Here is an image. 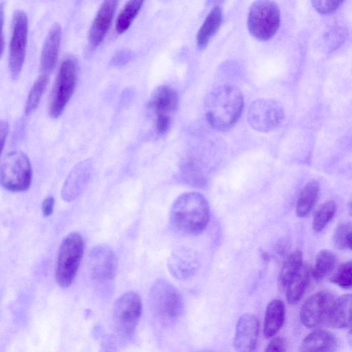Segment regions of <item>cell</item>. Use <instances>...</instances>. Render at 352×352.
Returning <instances> with one entry per match:
<instances>
[{"instance_id":"cell-1","label":"cell","mask_w":352,"mask_h":352,"mask_svg":"<svg viewBox=\"0 0 352 352\" xmlns=\"http://www.w3.org/2000/svg\"><path fill=\"white\" fill-rule=\"evenodd\" d=\"M241 91L233 85H222L213 89L205 103L206 118L218 131L231 128L240 118L243 109Z\"/></svg>"},{"instance_id":"cell-2","label":"cell","mask_w":352,"mask_h":352,"mask_svg":"<svg viewBox=\"0 0 352 352\" xmlns=\"http://www.w3.org/2000/svg\"><path fill=\"white\" fill-rule=\"evenodd\" d=\"M210 207L206 197L198 192H187L174 201L170 221L174 228L190 234L201 233L210 220Z\"/></svg>"},{"instance_id":"cell-3","label":"cell","mask_w":352,"mask_h":352,"mask_svg":"<svg viewBox=\"0 0 352 352\" xmlns=\"http://www.w3.org/2000/svg\"><path fill=\"white\" fill-rule=\"evenodd\" d=\"M149 304L154 316L164 324H170L177 320L184 310L181 294L165 279H158L151 287Z\"/></svg>"},{"instance_id":"cell-4","label":"cell","mask_w":352,"mask_h":352,"mask_svg":"<svg viewBox=\"0 0 352 352\" xmlns=\"http://www.w3.org/2000/svg\"><path fill=\"white\" fill-rule=\"evenodd\" d=\"M82 236L73 232L62 241L56 263L55 276L59 286L67 287L75 280L84 252Z\"/></svg>"},{"instance_id":"cell-5","label":"cell","mask_w":352,"mask_h":352,"mask_svg":"<svg viewBox=\"0 0 352 352\" xmlns=\"http://www.w3.org/2000/svg\"><path fill=\"white\" fill-rule=\"evenodd\" d=\"M280 23V10L275 2L260 0L252 4L248 16V28L255 38L270 39L278 31Z\"/></svg>"},{"instance_id":"cell-6","label":"cell","mask_w":352,"mask_h":352,"mask_svg":"<svg viewBox=\"0 0 352 352\" xmlns=\"http://www.w3.org/2000/svg\"><path fill=\"white\" fill-rule=\"evenodd\" d=\"M78 63L72 55L65 56L56 76L49 112L52 118H58L70 100L76 84Z\"/></svg>"},{"instance_id":"cell-7","label":"cell","mask_w":352,"mask_h":352,"mask_svg":"<svg viewBox=\"0 0 352 352\" xmlns=\"http://www.w3.org/2000/svg\"><path fill=\"white\" fill-rule=\"evenodd\" d=\"M1 183L12 192L27 190L32 182V170L30 162L23 152L8 153L1 164Z\"/></svg>"},{"instance_id":"cell-8","label":"cell","mask_w":352,"mask_h":352,"mask_svg":"<svg viewBox=\"0 0 352 352\" xmlns=\"http://www.w3.org/2000/svg\"><path fill=\"white\" fill-rule=\"evenodd\" d=\"M142 300L134 292L123 294L115 302L112 320L115 331L121 337L131 338L139 323L142 315Z\"/></svg>"},{"instance_id":"cell-9","label":"cell","mask_w":352,"mask_h":352,"mask_svg":"<svg viewBox=\"0 0 352 352\" xmlns=\"http://www.w3.org/2000/svg\"><path fill=\"white\" fill-rule=\"evenodd\" d=\"M28 41V18L21 10L12 16V35L9 47V70L13 79L20 75L23 65Z\"/></svg>"},{"instance_id":"cell-10","label":"cell","mask_w":352,"mask_h":352,"mask_svg":"<svg viewBox=\"0 0 352 352\" xmlns=\"http://www.w3.org/2000/svg\"><path fill=\"white\" fill-rule=\"evenodd\" d=\"M282 105L272 99H258L250 105L248 120L250 125L259 132H269L280 125L284 118Z\"/></svg>"},{"instance_id":"cell-11","label":"cell","mask_w":352,"mask_h":352,"mask_svg":"<svg viewBox=\"0 0 352 352\" xmlns=\"http://www.w3.org/2000/svg\"><path fill=\"white\" fill-rule=\"evenodd\" d=\"M334 301L333 294L327 290L312 294L301 307V322L307 328H314L327 323Z\"/></svg>"},{"instance_id":"cell-12","label":"cell","mask_w":352,"mask_h":352,"mask_svg":"<svg viewBox=\"0 0 352 352\" xmlns=\"http://www.w3.org/2000/svg\"><path fill=\"white\" fill-rule=\"evenodd\" d=\"M89 269L92 277L98 281L112 280L117 269V258L113 251L107 245L96 246L90 254Z\"/></svg>"},{"instance_id":"cell-13","label":"cell","mask_w":352,"mask_h":352,"mask_svg":"<svg viewBox=\"0 0 352 352\" xmlns=\"http://www.w3.org/2000/svg\"><path fill=\"white\" fill-rule=\"evenodd\" d=\"M259 335V322L255 315L242 314L236 323L233 340L236 352H254Z\"/></svg>"},{"instance_id":"cell-14","label":"cell","mask_w":352,"mask_h":352,"mask_svg":"<svg viewBox=\"0 0 352 352\" xmlns=\"http://www.w3.org/2000/svg\"><path fill=\"white\" fill-rule=\"evenodd\" d=\"M91 164L89 161L78 164L65 181L61 190L63 199L70 201L78 197L87 186L91 175Z\"/></svg>"},{"instance_id":"cell-15","label":"cell","mask_w":352,"mask_h":352,"mask_svg":"<svg viewBox=\"0 0 352 352\" xmlns=\"http://www.w3.org/2000/svg\"><path fill=\"white\" fill-rule=\"evenodd\" d=\"M118 2L105 1L101 4L89 32V41L92 47H96L103 41L111 23Z\"/></svg>"},{"instance_id":"cell-16","label":"cell","mask_w":352,"mask_h":352,"mask_svg":"<svg viewBox=\"0 0 352 352\" xmlns=\"http://www.w3.org/2000/svg\"><path fill=\"white\" fill-rule=\"evenodd\" d=\"M61 28L54 23L50 28L41 54V67L43 74H47L54 69L60 47Z\"/></svg>"},{"instance_id":"cell-17","label":"cell","mask_w":352,"mask_h":352,"mask_svg":"<svg viewBox=\"0 0 352 352\" xmlns=\"http://www.w3.org/2000/svg\"><path fill=\"white\" fill-rule=\"evenodd\" d=\"M177 91L167 85L157 87L152 94L148 107L157 116H169L177 107Z\"/></svg>"},{"instance_id":"cell-18","label":"cell","mask_w":352,"mask_h":352,"mask_svg":"<svg viewBox=\"0 0 352 352\" xmlns=\"http://www.w3.org/2000/svg\"><path fill=\"white\" fill-rule=\"evenodd\" d=\"M337 340L334 335L326 330H316L302 340L298 352H335Z\"/></svg>"},{"instance_id":"cell-19","label":"cell","mask_w":352,"mask_h":352,"mask_svg":"<svg viewBox=\"0 0 352 352\" xmlns=\"http://www.w3.org/2000/svg\"><path fill=\"white\" fill-rule=\"evenodd\" d=\"M198 264L195 255L189 250H179L171 256L168 268L176 278L186 280L192 276L197 271Z\"/></svg>"},{"instance_id":"cell-20","label":"cell","mask_w":352,"mask_h":352,"mask_svg":"<svg viewBox=\"0 0 352 352\" xmlns=\"http://www.w3.org/2000/svg\"><path fill=\"white\" fill-rule=\"evenodd\" d=\"M327 324L335 328L352 324V294H343L335 299Z\"/></svg>"},{"instance_id":"cell-21","label":"cell","mask_w":352,"mask_h":352,"mask_svg":"<svg viewBox=\"0 0 352 352\" xmlns=\"http://www.w3.org/2000/svg\"><path fill=\"white\" fill-rule=\"evenodd\" d=\"M285 319V308L283 302L274 299L266 307L263 333L266 338L274 337L283 327Z\"/></svg>"},{"instance_id":"cell-22","label":"cell","mask_w":352,"mask_h":352,"mask_svg":"<svg viewBox=\"0 0 352 352\" xmlns=\"http://www.w3.org/2000/svg\"><path fill=\"white\" fill-rule=\"evenodd\" d=\"M222 21V11L215 6L207 15L197 35V43L200 49L204 48L216 34Z\"/></svg>"},{"instance_id":"cell-23","label":"cell","mask_w":352,"mask_h":352,"mask_svg":"<svg viewBox=\"0 0 352 352\" xmlns=\"http://www.w3.org/2000/svg\"><path fill=\"white\" fill-rule=\"evenodd\" d=\"M320 192V185L316 180L307 183L298 195L296 214L298 217L307 216L315 206Z\"/></svg>"},{"instance_id":"cell-24","label":"cell","mask_w":352,"mask_h":352,"mask_svg":"<svg viewBox=\"0 0 352 352\" xmlns=\"http://www.w3.org/2000/svg\"><path fill=\"white\" fill-rule=\"evenodd\" d=\"M311 274V269L307 264H303L285 290L289 304H296L302 298L309 285Z\"/></svg>"},{"instance_id":"cell-25","label":"cell","mask_w":352,"mask_h":352,"mask_svg":"<svg viewBox=\"0 0 352 352\" xmlns=\"http://www.w3.org/2000/svg\"><path fill=\"white\" fill-rule=\"evenodd\" d=\"M303 264L302 254L299 250H296L287 256L278 278V285L280 289L286 290Z\"/></svg>"},{"instance_id":"cell-26","label":"cell","mask_w":352,"mask_h":352,"mask_svg":"<svg viewBox=\"0 0 352 352\" xmlns=\"http://www.w3.org/2000/svg\"><path fill=\"white\" fill-rule=\"evenodd\" d=\"M336 263V255L329 250H322L316 255L311 269V276L316 281H320L333 272Z\"/></svg>"},{"instance_id":"cell-27","label":"cell","mask_w":352,"mask_h":352,"mask_svg":"<svg viewBox=\"0 0 352 352\" xmlns=\"http://www.w3.org/2000/svg\"><path fill=\"white\" fill-rule=\"evenodd\" d=\"M143 3L144 1L140 0H131L124 5L116 22V30L118 34L124 32L130 27Z\"/></svg>"},{"instance_id":"cell-28","label":"cell","mask_w":352,"mask_h":352,"mask_svg":"<svg viewBox=\"0 0 352 352\" xmlns=\"http://www.w3.org/2000/svg\"><path fill=\"white\" fill-rule=\"evenodd\" d=\"M348 30L340 25L330 26L322 36V45L327 52H331L340 47L348 37Z\"/></svg>"},{"instance_id":"cell-29","label":"cell","mask_w":352,"mask_h":352,"mask_svg":"<svg viewBox=\"0 0 352 352\" xmlns=\"http://www.w3.org/2000/svg\"><path fill=\"white\" fill-rule=\"evenodd\" d=\"M48 82V76L41 74L34 81L32 86L25 104V111L26 114H30L38 107L41 98L45 91Z\"/></svg>"},{"instance_id":"cell-30","label":"cell","mask_w":352,"mask_h":352,"mask_svg":"<svg viewBox=\"0 0 352 352\" xmlns=\"http://www.w3.org/2000/svg\"><path fill=\"white\" fill-rule=\"evenodd\" d=\"M337 206L336 203L331 200L322 204L316 211L312 228L316 232H321L333 218Z\"/></svg>"},{"instance_id":"cell-31","label":"cell","mask_w":352,"mask_h":352,"mask_svg":"<svg viewBox=\"0 0 352 352\" xmlns=\"http://www.w3.org/2000/svg\"><path fill=\"white\" fill-rule=\"evenodd\" d=\"M331 281L344 289L352 288V261L341 264L332 274Z\"/></svg>"},{"instance_id":"cell-32","label":"cell","mask_w":352,"mask_h":352,"mask_svg":"<svg viewBox=\"0 0 352 352\" xmlns=\"http://www.w3.org/2000/svg\"><path fill=\"white\" fill-rule=\"evenodd\" d=\"M352 231V224L349 222L340 223L336 228L333 236L334 245L339 250L348 248V236Z\"/></svg>"},{"instance_id":"cell-33","label":"cell","mask_w":352,"mask_h":352,"mask_svg":"<svg viewBox=\"0 0 352 352\" xmlns=\"http://www.w3.org/2000/svg\"><path fill=\"white\" fill-rule=\"evenodd\" d=\"M341 1L314 0L311 3L318 12L321 14H329L334 12L342 3Z\"/></svg>"},{"instance_id":"cell-34","label":"cell","mask_w":352,"mask_h":352,"mask_svg":"<svg viewBox=\"0 0 352 352\" xmlns=\"http://www.w3.org/2000/svg\"><path fill=\"white\" fill-rule=\"evenodd\" d=\"M285 340L281 337H275L270 341L264 352H285Z\"/></svg>"},{"instance_id":"cell-35","label":"cell","mask_w":352,"mask_h":352,"mask_svg":"<svg viewBox=\"0 0 352 352\" xmlns=\"http://www.w3.org/2000/svg\"><path fill=\"white\" fill-rule=\"evenodd\" d=\"M170 124V117L169 116H160L156 118L155 126L157 131L164 133L167 131Z\"/></svg>"},{"instance_id":"cell-36","label":"cell","mask_w":352,"mask_h":352,"mask_svg":"<svg viewBox=\"0 0 352 352\" xmlns=\"http://www.w3.org/2000/svg\"><path fill=\"white\" fill-rule=\"evenodd\" d=\"M131 52L129 50L120 51L116 55L113 56L111 62L113 65H120L126 63L131 57Z\"/></svg>"},{"instance_id":"cell-37","label":"cell","mask_w":352,"mask_h":352,"mask_svg":"<svg viewBox=\"0 0 352 352\" xmlns=\"http://www.w3.org/2000/svg\"><path fill=\"white\" fill-rule=\"evenodd\" d=\"M54 199L52 197L45 199L42 204V212L45 217L50 216L53 212Z\"/></svg>"},{"instance_id":"cell-38","label":"cell","mask_w":352,"mask_h":352,"mask_svg":"<svg viewBox=\"0 0 352 352\" xmlns=\"http://www.w3.org/2000/svg\"><path fill=\"white\" fill-rule=\"evenodd\" d=\"M9 126L6 121H1L0 135L1 142V149H3L5 142L8 133Z\"/></svg>"},{"instance_id":"cell-39","label":"cell","mask_w":352,"mask_h":352,"mask_svg":"<svg viewBox=\"0 0 352 352\" xmlns=\"http://www.w3.org/2000/svg\"><path fill=\"white\" fill-rule=\"evenodd\" d=\"M347 340L350 346L352 348V324L347 334Z\"/></svg>"},{"instance_id":"cell-40","label":"cell","mask_w":352,"mask_h":352,"mask_svg":"<svg viewBox=\"0 0 352 352\" xmlns=\"http://www.w3.org/2000/svg\"><path fill=\"white\" fill-rule=\"evenodd\" d=\"M348 248L352 250V231L349 234L347 240Z\"/></svg>"},{"instance_id":"cell-41","label":"cell","mask_w":352,"mask_h":352,"mask_svg":"<svg viewBox=\"0 0 352 352\" xmlns=\"http://www.w3.org/2000/svg\"><path fill=\"white\" fill-rule=\"evenodd\" d=\"M348 211L349 214L352 216V195L348 204Z\"/></svg>"},{"instance_id":"cell-42","label":"cell","mask_w":352,"mask_h":352,"mask_svg":"<svg viewBox=\"0 0 352 352\" xmlns=\"http://www.w3.org/2000/svg\"><path fill=\"white\" fill-rule=\"evenodd\" d=\"M203 352H211V351H203Z\"/></svg>"}]
</instances>
